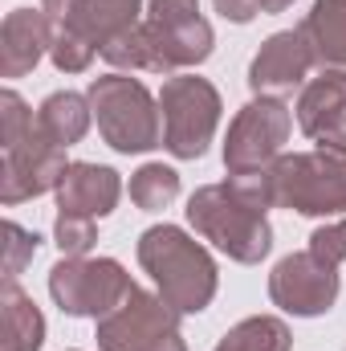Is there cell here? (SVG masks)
I'll use <instances>...</instances> for the list:
<instances>
[{"mask_svg": "<svg viewBox=\"0 0 346 351\" xmlns=\"http://www.w3.org/2000/svg\"><path fill=\"white\" fill-rule=\"evenodd\" d=\"M139 262L179 315H200L216 298V262L179 225H151L139 237Z\"/></svg>", "mask_w": 346, "mask_h": 351, "instance_id": "obj_1", "label": "cell"}, {"mask_svg": "<svg viewBox=\"0 0 346 351\" xmlns=\"http://www.w3.org/2000/svg\"><path fill=\"white\" fill-rule=\"evenodd\" d=\"M187 221L204 241H212L241 265H257L273 250V229L265 213L245 204L228 184H204L200 192H191Z\"/></svg>", "mask_w": 346, "mask_h": 351, "instance_id": "obj_2", "label": "cell"}, {"mask_svg": "<svg viewBox=\"0 0 346 351\" xmlns=\"http://www.w3.org/2000/svg\"><path fill=\"white\" fill-rule=\"evenodd\" d=\"M86 98H90V106H94V119H98L102 139L114 152L135 156V152L163 147V114H159V102L151 98V90L143 86L139 78H127V74L94 78V86H90Z\"/></svg>", "mask_w": 346, "mask_h": 351, "instance_id": "obj_3", "label": "cell"}, {"mask_svg": "<svg viewBox=\"0 0 346 351\" xmlns=\"http://www.w3.org/2000/svg\"><path fill=\"white\" fill-rule=\"evenodd\" d=\"M273 204L293 208L302 217H338L346 213V160L314 147L297 156H281L273 168Z\"/></svg>", "mask_w": 346, "mask_h": 351, "instance_id": "obj_4", "label": "cell"}, {"mask_svg": "<svg viewBox=\"0 0 346 351\" xmlns=\"http://www.w3.org/2000/svg\"><path fill=\"white\" fill-rule=\"evenodd\" d=\"M159 114H163V147L175 160H200L220 123V94L208 78L172 74L159 90Z\"/></svg>", "mask_w": 346, "mask_h": 351, "instance_id": "obj_5", "label": "cell"}, {"mask_svg": "<svg viewBox=\"0 0 346 351\" xmlns=\"http://www.w3.org/2000/svg\"><path fill=\"white\" fill-rule=\"evenodd\" d=\"M135 290L114 258H62L49 269V294L70 319H106Z\"/></svg>", "mask_w": 346, "mask_h": 351, "instance_id": "obj_6", "label": "cell"}, {"mask_svg": "<svg viewBox=\"0 0 346 351\" xmlns=\"http://www.w3.org/2000/svg\"><path fill=\"white\" fill-rule=\"evenodd\" d=\"M293 131V114L281 98H253L237 110L224 143V168L228 176L265 172L281 160V147Z\"/></svg>", "mask_w": 346, "mask_h": 351, "instance_id": "obj_7", "label": "cell"}, {"mask_svg": "<svg viewBox=\"0 0 346 351\" xmlns=\"http://www.w3.org/2000/svg\"><path fill=\"white\" fill-rule=\"evenodd\" d=\"M70 172V160H66V147H57L53 139H45L33 123V131L4 147V160H0V200L12 208L21 200H33V196H45V192H57L62 176Z\"/></svg>", "mask_w": 346, "mask_h": 351, "instance_id": "obj_8", "label": "cell"}, {"mask_svg": "<svg viewBox=\"0 0 346 351\" xmlns=\"http://www.w3.org/2000/svg\"><path fill=\"white\" fill-rule=\"evenodd\" d=\"M179 311L163 294L131 290L122 306H114L106 319H98V351H155L163 335H172Z\"/></svg>", "mask_w": 346, "mask_h": 351, "instance_id": "obj_9", "label": "cell"}, {"mask_svg": "<svg viewBox=\"0 0 346 351\" xmlns=\"http://www.w3.org/2000/svg\"><path fill=\"white\" fill-rule=\"evenodd\" d=\"M269 298L281 311L297 315V319L326 315L334 306V298H338V269L318 262L310 250L306 254H289L269 274Z\"/></svg>", "mask_w": 346, "mask_h": 351, "instance_id": "obj_10", "label": "cell"}, {"mask_svg": "<svg viewBox=\"0 0 346 351\" xmlns=\"http://www.w3.org/2000/svg\"><path fill=\"white\" fill-rule=\"evenodd\" d=\"M314 70V58L302 41L297 29L273 33L257 49L253 66H249V86L257 98H289L297 86H306V74Z\"/></svg>", "mask_w": 346, "mask_h": 351, "instance_id": "obj_11", "label": "cell"}, {"mask_svg": "<svg viewBox=\"0 0 346 351\" xmlns=\"http://www.w3.org/2000/svg\"><path fill=\"white\" fill-rule=\"evenodd\" d=\"M53 45V25L41 8H12L0 25V78H25Z\"/></svg>", "mask_w": 346, "mask_h": 351, "instance_id": "obj_12", "label": "cell"}, {"mask_svg": "<svg viewBox=\"0 0 346 351\" xmlns=\"http://www.w3.org/2000/svg\"><path fill=\"white\" fill-rule=\"evenodd\" d=\"M118 196H122V180L106 164H82L78 160V164H70V172L57 184V208L66 217L102 221L106 213H114Z\"/></svg>", "mask_w": 346, "mask_h": 351, "instance_id": "obj_13", "label": "cell"}, {"mask_svg": "<svg viewBox=\"0 0 346 351\" xmlns=\"http://www.w3.org/2000/svg\"><path fill=\"white\" fill-rule=\"evenodd\" d=\"M297 127L322 143L346 135V70H322L318 78H310L297 98Z\"/></svg>", "mask_w": 346, "mask_h": 351, "instance_id": "obj_14", "label": "cell"}, {"mask_svg": "<svg viewBox=\"0 0 346 351\" xmlns=\"http://www.w3.org/2000/svg\"><path fill=\"white\" fill-rule=\"evenodd\" d=\"M147 33H151V45H155V74H179L187 66H200L212 58V25L204 16H191V21H175V25H155V21H143Z\"/></svg>", "mask_w": 346, "mask_h": 351, "instance_id": "obj_15", "label": "cell"}, {"mask_svg": "<svg viewBox=\"0 0 346 351\" xmlns=\"http://www.w3.org/2000/svg\"><path fill=\"white\" fill-rule=\"evenodd\" d=\"M314 66L346 70V0H318L297 25Z\"/></svg>", "mask_w": 346, "mask_h": 351, "instance_id": "obj_16", "label": "cell"}, {"mask_svg": "<svg viewBox=\"0 0 346 351\" xmlns=\"http://www.w3.org/2000/svg\"><path fill=\"white\" fill-rule=\"evenodd\" d=\"M139 8H143V0H78L70 21H66V29L86 37L90 45H98V53H102V45L110 37H118L122 29L139 25Z\"/></svg>", "mask_w": 346, "mask_h": 351, "instance_id": "obj_17", "label": "cell"}, {"mask_svg": "<svg viewBox=\"0 0 346 351\" xmlns=\"http://www.w3.org/2000/svg\"><path fill=\"white\" fill-rule=\"evenodd\" d=\"M45 343V319L37 302L16 286L4 282L0 290V351H41Z\"/></svg>", "mask_w": 346, "mask_h": 351, "instance_id": "obj_18", "label": "cell"}, {"mask_svg": "<svg viewBox=\"0 0 346 351\" xmlns=\"http://www.w3.org/2000/svg\"><path fill=\"white\" fill-rule=\"evenodd\" d=\"M90 119H94V106H90L86 94H74V90H57L49 94L41 106H37V131L45 139H53L57 147H74L82 143L90 131Z\"/></svg>", "mask_w": 346, "mask_h": 351, "instance_id": "obj_19", "label": "cell"}, {"mask_svg": "<svg viewBox=\"0 0 346 351\" xmlns=\"http://www.w3.org/2000/svg\"><path fill=\"white\" fill-rule=\"evenodd\" d=\"M293 348V335L281 319L273 315H253L245 323H237L220 343L216 351H289Z\"/></svg>", "mask_w": 346, "mask_h": 351, "instance_id": "obj_20", "label": "cell"}, {"mask_svg": "<svg viewBox=\"0 0 346 351\" xmlns=\"http://www.w3.org/2000/svg\"><path fill=\"white\" fill-rule=\"evenodd\" d=\"M175 196H179V172L168 168V164H143L139 172L131 176V200H135L143 213L168 208Z\"/></svg>", "mask_w": 346, "mask_h": 351, "instance_id": "obj_21", "label": "cell"}, {"mask_svg": "<svg viewBox=\"0 0 346 351\" xmlns=\"http://www.w3.org/2000/svg\"><path fill=\"white\" fill-rule=\"evenodd\" d=\"M102 58L114 70H151L155 74V45H151V33H147L143 21L131 25V29H122L118 37H110L102 45Z\"/></svg>", "mask_w": 346, "mask_h": 351, "instance_id": "obj_22", "label": "cell"}, {"mask_svg": "<svg viewBox=\"0 0 346 351\" xmlns=\"http://www.w3.org/2000/svg\"><path fill=\"white\" fill-rule=\"evenodd\" d=\"M53 241L62 250V258H86L98 241V229L90 217H66L57 213V225H53Z\"/></svg>", "mask_w": 346, "mask_h": 351, "instance_id": "obj_23", "label": "cell"}, {"mask_svg": "<svg viewBox=\"0 0 346 351\" xmlns=\"http://www.w3.org/2000/svg\"><path fill=\"white\" fill-rule=\"evenodd\" d=\"M94 53H98V45H90L86 37H78V33H70V29L53 33L49 58H53V66H57L62 74H82V70H90Z\"/></svg>", "mask_w": 346, "mask_h": 351, "instance_id": "obj_24", "label": "cell"}, {"mask_svg": "<svg viewBox=\"0 0 346 351\" xmlns=\"http://www.w3.org/2000/svg\"><path fill=\"white\" fill-rule=\"evenodd\" d=\"M33 110L25 106V98L16 94V90H4L0 94V147H12V143H21L29 131H33Z\"/></svg>", "mask_w": 346, "mask_h": 351, "instance_id": "obj_25", "label": "cell"}, {"mask_svg": "<svg viewBox=\"0 0 346 351\" xmlns=\"http://www.w3.org/2000/svg\"><path fill=\"white\" fill-rule=\"evenodd\" d=\"M4 237H8V241H4V282H16V274L33 262L41 237L29 233V229H21L16 221H4Z\"/></svg>", "mask_w": 346, "mask_h": 351, "instance_id": "obj_26", "label": "cell"}, {"mask_svg": "<svg viewBox=\"0 0 346 351\" xmlns=\"http://www.w3.org/2000/svg\"><path fill=\"white\" fill-rule=\"evenodd\" d=\"M318 262L326 265H338L346 262V221H330V225H322V229H314L310 233V245H306Z\"/></svg>", "mask_w": 346, "mask_h": 351, "instance_id": "obj_27", "label": "cell"}, {"mask_svg": "<svg viewBox=\"0 0 346 351\" xmlns=\"http://www.w3.org/2000/svg\"><path fill=\"white\" fill-rule=\"evenodd\" d=\"M200 16V0H147V21L155 25H175Z\"/></svg>", "mask_w": 346, "mask_h": 351, "instance_id": "obj_28", "label": "cell"}, {"mask_svg": "<svg viewBox=\"0 0 346 351\" xmlns=\"http://www.w3.org/2000/svg\"><path fill=\"white\" fill-rule=\"evenodd\" d=\"M74 4H78V0H41V12L49 16V25H53V33H57V29H66V21H70V12H74Z\"/></svg>", "mask_w": 346, "mask_h": 351, "instance_id": "obj_29", "label": "cell"}, {"mask_svg": "<svg viewBox=\"0 0 346 351\" xmlns=\"http://www.w3.org/2000/svg\"><path fill=\"white\" fill-rule=\"evenodd\" d=\"M293 0H261V12H285Z\"/></svg>", "mask_w": 346, "mask_h": 351, "instance_id": "obj_30", "label": "cell"}]
</instances>
